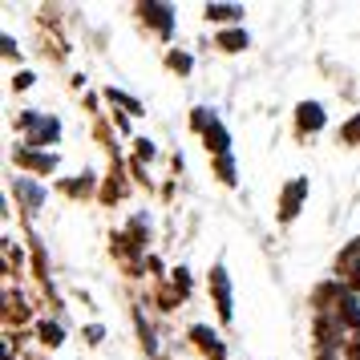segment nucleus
<instances>
[{
  "label": "nucleus",
  "mask_w": 360,
  "mask_h": 360,
  "mask_svg": "<svg viewBox=\"0 0 360 360\" xmlns=\"http://www.w3.org/2000/svg\"><path fill=\"white\" fill-rule=\"evenodd\" d=\"M17 130L29 134V138H25L29 146H49V142H57V134H61V122H57V117L37 114V110H29V114L17 117Z\"/></svg>",
  "instance_id": "1"
},
{
  "label": "nucleus",
  "mask_w": 360,
  "mask_h": 360,
  "mask_svg": "<svg viewBox=\"0 0 360 360\" xmlns=\"http://www.w3.org/2000/svg\"><path fill=\"white\" fill-rule=\"evenodd\" d=\"M211 288H214V300H219L223 320H231V279H227L223 267H214V271H211Z\"/></svg>",
  "instance_id": "2"
},
{
  "label": "nucleus",
  "mask_w": 360,
  "mask_h": 360,
  "mask_svg": "<svg viewBox=\"0 0 360 360\" xmlns=\"http://www.w3.org/2000/svg\"><path fill=\"white\" fill-rule=\"evenodd\" d=\"M304 195H308V179H295L292 186L283 191V211H279V214H283V219H292V214L300 211V198H304Z\"/></svg>",
  "instance_id": "3"
},
{
  "label": "nucleus",
  "mask_w": 360,
  "mask_h": 360,
  "mask_svg": "<svg viewBox=\"0 0 360 360\" xmlns=\"http://www.w3.org/2000/svg\"><path fill=\"white\" fill-rule=\"evenodd\" d=\"M295 117H300V130H320V126H324V110H320L316 101H304Z\"/></svg>",
  "instance_id": "4"
},
{
  "label": "nucleus",
  "mask_w": 360,
  "mask_h": 360,
  "mask_svg": "<svg viewBox=\"0 0 360 360\" xmlns=\"http://www.w3.org/2000/svg\"><path fill=\"white\" fill-rule=\"evenodd\" d=\"M17 162H20V166H33V170H53V166H57V158H53V154H33V150H20Z\"/></svg>",
  "instance_id": "5"
},
{
  "label": "nucleus",
  "mask_w": 360,
  "mask_h": 360,
  "mask_svg": "<svg viewBox=\"0 0 360 360\" xmlns=\"http://www.w3.org/2000/svg\"><path fill=\"white\" fill-rule=\"evenodd\" d=\"M142 13H146V20H154V25H158L162 33H170V25H174V17H170V8H166V4H146Z\"/></svg>",
  "instance_id": "6"
},
{
  "label": "nucleus",
  "mask_w": 360,
  "mask_h": 360,
  "mask_svg": "<svg viewBox=\"0 0 360 360\" xmlns=\"http://www.w3.org/2000/svg\"><path fill=\"white\" fill-rule=\"evenodd\" d=\"M207 17L211 20H239L243 8H239V4H207Z\"/></svg>",
  "instance_id": "7"
},
{
  "label": "nucleus",
  "mask_w": 360,
  "mask_h": 360,
  "mask_svg": "<svg viewBox=\"0 0 360 360\" xmlns=\"http://www.w3.org/2000/svg\"><path fill=\"white\" fill-rule=\"evenodd\" d=\"M191 336H195V340L202 344V348H207V352H211L214 360H223V344L214 340V332H207V328H195V332H191Z\"/></svg>",
  "instance_id": "8"
},
{
  "label": "nucleus",
  "mask_w": 360,
  "mask_h": 360,
  "mask_svg": "<svg viewBox=\"0 0 360 360\" xmlns=\"http://www.w3.org/2000/svg\"><path fill=\"white\" fill-rule=\"evenodd\" d=\"M17 195L29 202V207H41L45 202V191L41 186H33V182H25V179H17Z\"/></svg>",
  "instance_id": "9"
},
{
  "label": "nucleus",
  "mask_w": 360,
  "mask_h": 360,
  "mask_svg": "<svg viewBox=\"0 0 360 360\" xmlns=\"http://www.w3.org/2000/svg\"><path fill=\"white\" fill-rule=\"evenodd\" d=\"M340 320L348 328H360V304L352 300V295H344V300H340Z\"/></svg>",
  "instance_id": "10"
},
{
  "label": "nucleus",
  "mask_w": 360,
  "mask_h": 360,
  "mask_svg": "<svg viewBox=\"0 0 360 360\" xmlns=\"http://www.w3.org/2000/svg\"><path fill=\"white\" fill-rule=\"evenodd\" d=\"M219 45L227 53H235V49H247V33H223L219 37Z\"/></svg>",
  "instance_id": "11"
},
{
  "label": "nucleus",
  "mask_w": 360,
  "mask_h": 360,
  "mask_svg": "<svg viewBox=\"0 0 360 360\" xmlns=\"http://www.w3.org/2000/svg\"><path fill=\"white\" fill-rule=\"evenodd\" d=\"M344 142H352V146H360V114L352 117V122H348V126H344Z\"/></svg>",
  "instance_id": "12"
},
{
  "label": "nucleus",
  "mask_w": 360,
  "mask_h": 360,
  "mask_svg": "<svg viewBox=\"0 0 360 360\" xmlns=\"http://www.w3.org/2000/svg\"><path fill=\"white\" fill-rule=\"evenodd\" d=\"M41 340H49V344H61L65 336H61V328H57V324H41Z\"/></svg>",
  "instance_id": "13"
},
{
  "label": "nucleus",
  "mask_w": 360,
  "mask_h": 360,
  "mask_svg": "<svg viewBox=\"0 0 360 360\" xmlns=\"http://www.w3.org/2000/svg\"><path fill=\"white\" fill-rule=\"evenodd\" d=\"M110 101H122V105H126L130 114H138V101H134V98H126V94H117V89H110Z\"/></svg>",
  "instance_id": "14"
},
{
  "label": "nucleus",
  "mask_w": 360,
  "mask_h": 360,
  "mask_svg": "<svg viewBox=\"0 0 360 360\" xmlns=\"http://www.w3.org/2000/svg\"><path fill=\"white\" fill-rule=\"evenodd\" d=\"M170 65L179 69V73H186V69H191V57H186V53H170Z\"/></svg>",
  "instance_id": "15"
},
{
  "label": "nucleus",
  "mask_w": 360,
  "mask_h": 360,
  "mask_svg": "<svg viewBox=\"0 0 360 360\" xmlns=\"http://www.w3.org/2000/svg\"><path fill=\"white\" fill-rule=\"evenodd\" d=\"M219 174H223V182H235V174H231V158H219Z\"/></svg>",
  "instance_id": "16"
}]
</instances>
